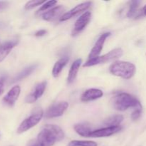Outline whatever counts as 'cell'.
I'll use <instances>...</instances> for the list:
<instances>
[{"mask_svg": "<svg viewBox=\"0 0 146 146\" xmlns=\"http://www.w3.org/2000/svg\"><path fill=\"white\" fill-rule=\"evenodd\" d=\"M64 133L56 125H46L38 134L36 143L40 146H52L64 138Z\"/></svg>", "mask_w": 146, "mask_h": 146, "instance_id": "obj_1", "label": "cell"}, {"mask_svg": "<svg viewBox=\"0 0 146 146\" xmlns=\"http://www.w3.org/2000/svg\"><path fill=\"white\" fill-rule=\"evenodd\" d=\"M113 107L119 111H126L130 108H142L140 101L128 93H119L112 99Z\"/></svg>", "mask_w": 146, "mask_h": 146, "instance_id": "obj_2", "label": "cell"}, {"mask_svg": "<svg viewBox=\"0 0 146 146\" xmlns=\"http://www.w3.org/2000/svg\"><path fill=\"white\" fill-rule=\"evenodd\" d=\"M109 71L115 76L123 79H130L135 74L136 67L133 64L128 61H116L111 64Z\"/></svg>", "mask_w": 146, "mask_h": 146, "instance_id": "obj_3", "label": "cell"}, {"mask_svg": "<svg viewBox=\"0 0 146 146\" xmlns=\"http://www.w3.org/2000/svg\"><path fill=\"white\" fill-rule=\"evenodd\" d=\"M123 50L121 48H114L113 50H111V51L106 54L104 55L101 56H98L96 58H91L88 59L85 64H84L83 66L84 67H91L93 66L98 65L100 64H105V63L109 62V61H114L120 57L122 56L123 55Z\"/></svg>", "mask_w": 146, "mask_h": 146, "instance_id": "obj_4", "label": "cell"}, {"mask_svg": "<svg viewBox=\"0 0 146 146\" xmlns=\"http://www.w3.org/2000/svg\"><path fill=\"white\" fill-rule=\"evenodd\" d=\"M44 115V111L41 109H39L36 111V112H34L32 115H31L29 117L26 118L25 120H24L21 122L19 128H17V133H23L29 131V129L32 128L33 127L36 125L41 121Z\"/></svg>", "mask_w": 146, "mask_h": 146, "instance_id": "obj_5", "label": "cell"}, {"mask_svg": "<svg viewBox=\"0 0 146 146\" xmlns=\"http://www.w3.org/2000/svg\"><path fill=\"white\" fill-rule=\"evenodd\" d=\"M68 107V104L66 101H61L54 104L48 108L45 112L44 116L46 118H57L63 115Z\"/></svg>", "mask_w": 146, "mask_h": 146, "instance_id": "obj_6", "label": "cell"}, {"mask_svg": "<svg viewBox=\"0 0 146 146\" xmlns=\"http://www.w3.org/2000/svg\"><path fill=\"white\" fill-rule=\"evenodd\" d=\"M91 4H92V3H91V1H86V2L81 3V4L76 6V7H74V8H73L72 9L67 11V12L64 13V15H63L62 17H61V19H59L60 21H66V20L70 19L77 17V16L79 15L80 14L84 12V11H86L88 9H89L90 7H91Z\"/></svg>", "mask_w": 146, "mask_h": 146, "instance_id": "obj_7", "label": "cell"}, {"mask_svg": "<svg viewBox=\"0 0 146 146\" xmlns=\"http://www.w3.org/2000/svg\"><path fill=\"white\" fill-rule=\"evenodd\" d=\"M91 19V13L90 11H86L81 14L78 19L76 21L74 29L72 31V36H76L79 34L86 27Z\"/></svg>", "mask_w": 146, "mask_h": 146, "instance_id": "obj_8", "label": "cell"}, {"mask_svg": "<svg viewBox=\"0 0 146 146\" xmlns=\"http://www.w3.org/2000/svg\"><path fill=\"white\" fill-rule=\"evenodd\" d=\"M46 84V81H43V82L37 84L35 88H34V89L26 97V103L32 104V103L36 102L37 100L39 99L44 94V91H45Z\"/></svg>", "mask_w": 146, "mask_h": 146, "instance_id": "obj_9", "label": "cell"}, {"mask_svg": "<svg viewBox=\"0 0 146 146\" xmlns=\"http://www.w3.org/2000/svg\"><path fill=\"white\" fill-rule=\"evenodd\" d=\"M122 130V127L119 126H108L106 128H100L92 131L91 133L90 138H104V137H108L111 135L117 133Z\"/></svg>", "mask_w": 146, "mask_h": 146, "instance_id": "obj_10", "label": "cell"}, {"mask_svg": "<svg viewBox=\"0 0 146 146\" xmlns=\"http://www.w3.org/2000/svg\"><path fill=\"white\" fill-rule=\"evenodd\" d=\"M65 11V8L62 5H58L57 7H53L48 11L43 13L42 14V19L45 21H54L56 20L59 19L61 17L64 15V11Z\"/></svg>", "mask_w": 146, "mask_h": 146, "instance_id": "obj_11", "label": "cell"}, {"mask_svg": "<svg viewBox=\"0 0 146 146\" xmlns=\"http://www.w3.org/2000/svg\"><path fill=\"white\" fill-rule=\"evenodd\" d=\"M110 35H111V33L106 32L100 36V37L98 38L96 42L95 45L94 46L92 49L91 50V52H90L89 55H88V58H89V59L96 58V57L99 56L100 54H101V51H102L104 43H105L106 38H108Z\"/></svg>", "mask_w": 146, "mask_h": 146, "instance_id": "obj_12", "label": "cell"}, {"mask_svg": "<svg viewBox=\"0 0 146 146\" xmlns=\"http://www.w3.org/2000/svg\"><path fill=\"white\" fill-rule=\"evenodd\" d=\"M20 93H21V88H20L19 86H14L3 98L4 104L8 106H13L18 99Z\"/></svg>", "mask_w": 146, "mask_h": 146, "instance_id": "obj_13", "label": "cell"}, {"mask_svg": "<svg viewBox=\"0 0 146 146\" xmlns=\"http://www.w3.org/2000/svg\"><path fill=\"white\" fill-rule=\"evenodd\" d=\"M104 96V92L98 88H90L83 93L81 96V101L83 102L95 101L101 98Z\"/></svg>", "mask_w": 146, "mask_h": 146, "instance_id": "obj_14", "label": "cell"}, {"mask_svg": "<svg viewBox=\"0 0 146 146\" xmlns=\"http://www.w3.org/2000/svg\"><path fill=\"white\" fill-rule=\"evenodd\" d=\"M18 43V39H14L6 41L4 44L0 45V62H1L9 54L12 48L15 47Z\"/></svg>", "mask_w": 146, "mask_h": 146, "instance_id": "obj_15", "label": "cell"}, {"mask_svg": "<svg viewBox=\"0 0 146 146\" xmlns=\"http://www.w3.org/2000/svg\"><path fill=\"white\" fill-rule=\"evenodd\" d=\"M81 64H82V59L81 58H78L72 64L71 68L69 70V72H68V78H67V83L68 84H72L75 81Z\"/></svg>", "mask_w": 146, "mask_h": 146, "instance_id": "obj_16", "label": "cell"}, {"mask_svg": "<svg viewBox=\"0 0 146 146\" xmlns=\"http://www.w3.org/2000/svg\"><path fill=\"white\" fill-rule=\"evenodd\" d=\"M68 61H69V58L68 56H64L55 63L52 69V75L54 78H57L59 76L63 68L68 64Z\"/></svg>", "mask_w": 146, "mask_h": 146, "instance_id": "obj_17", "label": "cell"}, {"mask_svg": "<svg viewBox=\"0 0 146 146\" xmlns=\"http://www.w3.org/2000/svg\"><path fill=\"white\" fill-rule=\"evenodd\" d=\"M76 132L79 135L86 138H89L92 133L91 128L87 123H78L76 124L74 127Z\"/></svg>", "mask_w": 146, "mask_h": 146, "instance_id": "obj_18", "label": "cell"}, {"mask_svg": "<svg viewBox=\"0 0 146 146\" xmlns=\"http://www.w3.org/2000/svg\"><path fill=\"white\" fill-rule=\"evenodd\" d=\"M37 66H38V64H34V65H31L25 68L14 78L12 82H17V81H21V80H23L24 78H27V76H29L30 74H32L35 71Z\"/></svg>", "mask_w": 146, "mask_h": 146, "instance_id": "obj_19", "label": "cell"}, {"mask_svg": "<svg viewBox=\"0 0 146 146\" xmlns=\"http://www.w3.org/2000/svg\"><path fill=\"white\" fill-rule=\"evenodd\" d=\"M123 121V116L121 115H115L113 116H111L106 120L104 124L108 126H119L120 124Z\"/></svg>", "mask_w": 146, "mask_h": 146, "instance_id": "obj_20", "label": "cell"}, {"mask_svg": "<svg viewBox=\"0 0 146 146\" xmlns=\"http://www.w3.org/2000/svg\"><path fill=\"white\" fill-rule=\"evenodd\" d=\"M140 4H141V1H137V0L136 1H131L129 9H128V13H127V17L128 18H133V17L136 15Z\"/></svg>", "mask_w": 146, "mask_h": 146, "instance_id": "obj_21", "label": "cell"}, {"mask_svg": "<svg viewBox=\"0 0 146 146\" xmlns=\"http://www.w3.org/2000/svg\"><path fill=\"white\" fill-rule=\"evenodd\" d=\"M68 146H98V144L91 141H72Z\"/></svg>", "mask_w": 146, "mask_h": 146, "instance_id": "obj_22", "label": "cell"}, {"mask_svg": "<svg viewBox=\"0 0 146 146\" xmlns=\"http://www.w3.org/2000/svg\"><path fill=\"white\" fill-rule=\"evenodd\" d=\"M46 1L44 0H31V1H28L27 4L24 6V8L26 10H30L32 9L35 8V7H38V6L43 5Z\"/></svg>", "mask_w": 146, "mask_h": 146, "instance_id": "obj_23", "label": "cell"}, {"mask_svg": "<svg viewBox=\"0 0 146 146\" xmlns=\"http://www.w3.org/2000/svg\"><path fill=\"white\" fill-rule=\"evenodd\" d=\"M56 4H57V1H56V0H51V1H46V2L44 3V4L40 7L39 9L37 11V13H41L42 12V11H46L47 9L51 8V7H54V6Z\"/></svg>", "mask_w": 146, "mask_h": 146, "instance_id": "obj_24", "label": "cell"}, {"mask_svg": "<svg viewBox=\"0 0 146 146\" xmlns=\"http://www.w3.org/2000/svg\"><path fill=\"white\" fill-rule=\"evenodd\" d=\"M141 113H142V108H135L133 112L131 114V118L133 121H136L141 117Z\"/></svg>", "mask_w": 146, "mask_h": 146, "instance_id": "obj_25", "label": "cell"}, {"mask_svg": "<svg viewBox=\"0 0 146 146\" xmlns=\"http://www.w3.org/2000/svg\"><path fill=\"white\" fill-rule=\"evenodd\" d=\"M6 78L4 76L0 77V96L2 95L4 91V84H5Z\"/></svg>", "mask_w": 146, "mask_h": 146, "instance_id": "obj_26", "label": "cell"}, {"mask_svg": "<svg viewBox=\"0 0 146 146\" xmlns=\"http://www.w3.org/2000/svg\"><path fill=\"white\" fill-rule=\"evenodd\" d=\"M47 33V31L45 29H41L39 30V31H36V32L35 33V36H37V37H40V36H43L45 35Z\"/></svg>", "mask_w": 146, "mask_h": 146, "instance_id": "obj_27", "label": "cell"}, {"mask_svg": "<svg viewBox=\"0 0 146 146\" xmlns=\"http://www.w3.org/2000/svg\"><path fill=\"white\" fill-rule=\"evenodd\" d=\"M141 16H145L146 17V5H145L143 7V9H141V11H140V13L138 14V15L137 16V18H139V17H141Z\"/></svg>", "mask_w": 146, "mask_h": 146, "instance_id": "obj_28", "label": "cell"}, {"mask_svg": "<svg viewBox=\"0 0 146 146\" xmlns=\"http://www.w3.org/2000/svg\"><path fill=\"white\" fill-rule=\"evenodd\" d=\"M8 6V2L7 1H0V9H3L7 7Z\"/></svg>", "mask_w": 146, "mask_h": 146, "instance_id": "obj_29", "label": "cell"}, {"mask_svg": "<svg viewBox=\"0 0 146 146\" xmlns=\"http://www.w3.org/2000/svg\"><path fill=\"white\" fill-rule=\"evenodd\" d=\"M33 146H40V145H38V144H37V143H35V144H34V145H33Z\"/></svg>", "mask_w": 146, "mask_h": 146, "instance_id": "obj_30", "label": "cell"}]
</instances>
